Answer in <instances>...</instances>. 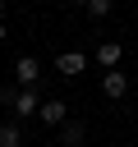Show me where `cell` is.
Segmentation results:
<instances>
[{
    "label": "cell",
    "instance_id": "10",
    "mask_svg": "<svg viewBox=\"0 0 138 147\" xmlns=\"http://www.w3.org/2000/svg\"><path fill=\"white\" fill-rule=\"evenodd\" d=\"M14 96H18V87H0V106H9V110H14Z\"/></svg>",
    "mask_w": 138,
    "mask_h": 147
},
{
    "label": "cell",
    "instance_id": "8",
    "mask_svg": "<svg viewBox=\"0 0 138 147\" xmlns=\"http://www.w3.org/2000/svg\"><path fill=\"white\" fill-rule=\"evenodd\" d=\"M0 147H23V129H18V119L0 124Z\"/></svg>",
    "mask_w": 138,
    "mask_h": 147
},
{
    "label": "cell",
    "instance_id": "7",
    "mask_svg": "<svg viewBox=\"0 0 138 147\" xmlns=\"http://www.w3.org/2000/svg\"><path fill=\"white\" fill-rule=\"evenodd\" d=\"M60 147H83V124L78 119H64L60 124Z\"/></svg>",
    "mask_w": 138,
    "mask_h": 147
},
{
    "label": "cell",
    "instance_id": "3",
    "mask_svg": "<svg viewBox=\"0 0 138 147\" xmlns=\"http://www.w3.org/2000/svg\"><path fill=\"white\" fill-rule=\"evenodd\" d=\"M83 69H87V55H83V51H60V55H55V74L74 78V74H83Z\"/></svg>",
    "mask_w": 138,
    "mask_h": 147
},
{
    "label": "cell",
    "instance_id": "1",
    "mask_svg": "<svg viewBox=\"0 0 138 147\" xmlns=\"http://www.w3.org/2000/svg\"><path fill=\"white\" fill-rule=\"evenodd\" d=\"M37 78H41V64H37L32 55H18V60H14V83H18V92L37 87Z\"/></svg>",
    "mask_w": 138,
    "mask_h": 147
},
{
    "label": "cell",
    "instance_id": "13",
    "mask_svg": "<svg viewBox=\"0 0 138 147\" xmlns=\"http://www.w3.org/2000/svg\"><path fill=\"white\" fill-rule=\"evenodd\" d=\"M83 147H87V142H83Z\"/></svg>",
    "mask_w": 138,
    "mask_h": 147
},
{
    "label": "cell",
    "instance_id": "4",
    "mask_svg": "<svg viewBox=\"0 0 138 147\" xmlns=\"http://www.w3.org/2000/svg\"><path fill=\"white\" fill-rule=\"evenodd\" d=\"M41 101H46V96H41L37 87L18 92V96H14V119H28V115H37V110H41Z\"/></svg>",
    "mask_w": 138,
    "mask_h": 147
},
{
    "label": "cell",
    "instance_id": "5",
    "mask_svg": "<svg viewBox=\"0 0 138 147\" xmlns=\"http://www.w3.org/2000/svg\"><path fill=\"white\" fill-rule=\"evenodd\" d=\"M120 55H124V46H120V41H101L92 60H97V64H101V74H106V69H120Z\"/></svg>",
    "mask_w": 138,
    "mask_h": 147
},
{
    "label": "cell",
    "instance_id": "9",
    "mask_svg": "<svg viewBox=\"0 0 138 147\" xmlns=\"http://www.w3.org/2000/svg\"><path fill=\"white\" fill-rule=\"evenodd\" d=\"M87 14H92V18H106V14H110V0H87Z\"/></svg>",
    "mask_w": 138,
    "mask_h": 147
},
{
    "label": "cell",
    "instance_id": "12",
    "mask_svg": "<svg viewBox=\"0 0 138 147\" xmlns=\"http://www.w3.org/2000/svg\"><path fill=\"white\" fill-rule=\"evenodd\" d=\"M5 37H9V32H5V18H0V41H5Z\"/></svg>",
    "mask_w": 138,
    "mask_h": 147
},
{
    "label": "cell",
    "instance_id": "6",
    "mask_svg": "<svg viewBox=\"0 0 138 147\" xmlns=\"http://www.w3.org/2000/svg\"><path fill=\"white\" fill-rule=\"evenodd\" d=\"M101 92H106L110 101H120V96L129 92V78H124L120 69H106V74H101Z\"/></svg>",
    "mask_w": 138,
    "mask_h": 147
},
{
    "label": "cell",
    "instance_id": "2",
    "mask_svg": "<svg viewBox=\"0 0 138 147\" xmlns=\"http://www.w3.org/2000/svg\"><path fill=\"white\" fill-rule=\"evenodd\" d=\"M37 119H41L46 129H60V124L69 119V106H64L60 96H46V101H41V110H37Z\"/></svg>",
    "mask_w": 138,
    "mask_h": 147
},
{
    "label": "cell",
    "instance_id": "11",
    "mask_svg": "<svg viewBox=\"0 0 138 147\" xmlns=\"http://www.w3.org/2000/svg\"><path fill=\"white\" fill-rule=\"evenodd\" d=\"M69 5H78V9H87V0H69Z\"/></svg>",
    "mask_w": 138,
    "mask_h": 147
}]
</instances>
